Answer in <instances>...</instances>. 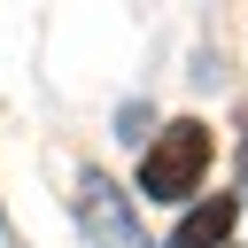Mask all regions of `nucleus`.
I'll use <instances>...</instances> for the list:
<instances>
[{"label":"nucleus","mask_w":248,"mask_h":248,"mask_svg":"<svg viewBox=\"0 0 248 248\" xmlns=\"http://www.w3.org/2000/svg\"><path fill=\"white\" fill-rule=\"evenodd\" d=\"M78 225H85L93 248H147L140 225H132V194H116L108 170H85L78 178Z\"/></svg>","instance_id":"nucleus-2"},{"label":"nucleus","mask_w":248,"mask_h":248,"mask_svg":"<svg viewBox=\"0 0 248 248\" xmlns=\"http://www.w3.org/2000/svg\"><path fill=\"white\" fill-rule=\"evenodd\" d=\"M232 194H209L202 209H186V225L170 232V248H225V232H232Z\"/></svg>","instance_id":"nucleus-3"},{"label":"nucleus","mask_w":248,"mask_h":248,"mask_svg":"<svg viewBox=\"0 0 248 248\" xmlns=\"http://www.w3.org/2000/svg\"><path fill=\"white\" fill-rule=\"evenodd\" d=\"M209 124L202 116H178V124H163L155 140H147V155H140V194L147 202H186L202 178H209Z\"/></svg>","instance_id":"nucleus-1"}]
</instances>
